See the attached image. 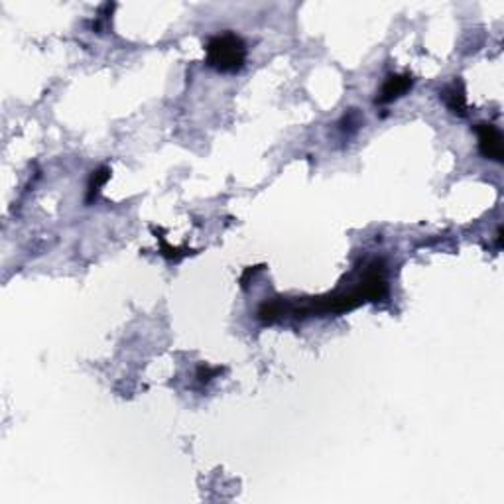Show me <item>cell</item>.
I'll use <instances>...</instances> for the list:
<instances>
[{"label": "cell", "instance_id": "1", "mask_svg": "<svg viewBox=\"0 0 504 504\" xmlns=\"http://www.w3.org/2000/svg\"><path fill=\"white\" fill-rule=\"evenodd\" d=\"M207 64L217 71H239L246 62V46L233 32H225L207 41Z\"/></svg>", "mask_w": 504, "mask_h": 504}, {"label": "cell", "instance_id": "2", "mask_svg": "<svg viewBox=\"0 0 504 504\" xmlns=\"http://www.w3.org/2000/svg\"><path fill=\"white\" fill-rule=\"evenodd\" d=\"M478 150L480 154L494 162H503V134L494 124H477Z\"/></svg>", "mask_w": 504, "mask_h": 504}, {"label": "cell", "instance_id": "3", "mask_svg": "<svg viewBox=\"0 0 504 504\" xmlns=\"http://www.w3.org/2000/svg\"><path fill=\"white\" fill-rule=\"evenodd\" d=\"M412 85H414V77L408 75V73H404V75H388L386 81H384V85H382V89L378 93V97H376V103L378 104L392 103V101L400 99L402 95L410 89Z\"/></svg>", "mask_w": 504, "mask_h": 504}, {"label": "cell", "instance_id": "4", "mask_svg": "<svg viewBox=\"0 0 504 504\" xmlns=\"http://www.w3.org/2000/svg\"><path fill=\"white\" fill-rule=\"evenodd\" d=\"M443 101L447 104V109L459 115V117H465L467 115V95H465V85L461 79H455L451 85H447L443 93H441Z\"/></svg>", "mask_w": 504, "mask_h": 504}, {"label": "cell", "instance_id": "5", "mask_svg": "<svg viewBox=\"0 0 504 504\" xmlns=\"http://www.w3.org/2000/svg\"><path fill=\"white\" fill-rule=\"evenodd\" d=\"M288 310H292V306L282 299V297H274V299H268L260 306L259 310V319L262 324H274L278 319H282Z\"/></svg>", "mask_w": 504, "mask_h": 504}, {"label": "cell", "instance_id": "6", "mask_svg": "<svg viewBox=\"0 0 504 504\" xmlns=\"http://www.w3.org/2000/svg\"><path fill=\"white\" fill-rule=\"evenodd\" d=\"M111 178V169L109 168H99L95 169L93 174H91V180H89V185H87V201H93L99 192H101V187H103L104 183L109 181Z\"/></svg>", "mask_w": 504, "mask_h": 504}, {"label": "cell", "instance_id": "7", "mask_svg": "<svg viewBox=\"0 0 504 504\" xmlns=\"http://www.w3.org/2000/svg\"><path fill=\"white\" fill-rule=\"evenodd\" d=\"M160 243H162V248H160V252H162V256H164V259L174 260V262H180L183 256L192 254V250L187 252V250H181V248H178V246H171L168 241L164 239V236H160Z\"/></svg>", "mask_w": 504, "mask_h": 504}, {"label": "cell", "instance_id": "8", "mask_svg": "<svg viewBox=\"0 0 504 504\" xmlns=\"http://www.w3.org/2000/svg\"><path fill=\"white\" fill-rule=\"evenodd\" d=\"M223 373V368L221 366H207V364H201L199 368H197V380L201 382V384H207L211 378H215L217 375Z\"/></svg>", "mask_w": 504, "mask_h": 504}, {"label": "cell", "instance_id": "9", "mask_svg": "<svg viewBox=\"0 0 504 504\" xmlns=\"http://www.w3.org/2000/svg\"><path fill=\"white\" fill-rule=\"evenodd\" d=\"M260 268H264V266H250V268H246L245 274L241 276V284L246 286V282H248V278H250V276H254V272L260 270Z\"/></svg>", "mask_w": 504, "mask_h": 504}]
</instances>
